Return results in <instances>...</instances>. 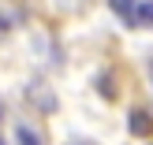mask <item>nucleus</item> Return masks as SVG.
Returning <instances> with one entry per match:
<instances>
[{
  "instance_id": "3",
  "label": "nucleus",
  "mask_w": 153,
  "mask_h": 145,
  "mask_svg": "<svg viewBox=\"0 0 153 145\" xmlns=\"http://www.w3.org/2000/svg\"><path fill=\"white\" fill-rule=\"evenodd\" d=\"M15 138H19V145H41V138H37L30 127H15Z\"/></svg>"
},
{
  "instance_id": "6",
  "label": "nucleus",
  "mask_w": 153,
  "mask_h": 145,
  "mask_svg": "<svg viewBox=\"0 0 153 145\" xmlns=\"http://www.w3.org/2000/svg\"><path fill=\"white\" fill-rule=\"evenodd\" d=\"M0 145H4V138H0Z\"/></svg>"
},
{
  "instance_id": "4",
  "label": "nucleus",
  "mask_w": 153,
  "mask_h": 145,
  "mask_svg": "<svg viewBox=\"0 0 153 145\" xmlns=\"http://www.w3.org/2000/svg\"><path fill=\"white\" fill-rule=\"evenodd\" d=\"M112 11H116L120 19H131L134 15V0H112Z\"/></svg>"
},
{
  "instance_id": "2",
  "label": "nucleus",
  "mask_w": 153,
  "mask_h": 145,
  "mask_svg": "<svg viewBox=\"0 0 153 145\" xmlns=\"http://www.w3.org/2000/svg\"><path fill=\"white\" fill-rule=\"evenodd\" d=\"M134 22H142V26H153V0H146V4H134Z\"/></svg>"
},
{
  "instance_id": "7",
  "label": "nucleus",
  "mask_w": 153,
  "mask_h": 145,
  "mask_svg": "<svg viewBox=\"0 0 153 145\" xmlns=\"http://www.w3.org/2000/svg\"><path fill=\"white\" fill-rule=\"evenodd\" d=\"M149 78H153V71H149Z\"/></svg>"
},
{
  "instance_id": "1",
  "label": "nucleus",
  "mask_w": 153,
  "mask_h": 145,
  "mask_svg": "<svg viewBox=\"0 0 153 145\" xmlns=\"http://www.w3.org/2000/svg\"><path fill=\"white\" fill-rule=\"evenodd\" d=\"M127 123H131V134H134V138H146V134L153 130V116H149V112H142V108H134Z\"/></svg>"
},
{
  "instance_id": "5",
  "label": "nucleus",
  "mask_w": 153,
  "mask_h": 145,
  "mask_svg": "<svg viewBox=\"0 0 153 145\" xmlns=\"http://www.w3.org/2000/svg\"><path fill=\"white\" fill-rule=\"evenodd\" d=\"M0 116H4V104H0Z\"/></svg>"
}]
</instances>
